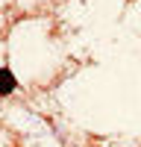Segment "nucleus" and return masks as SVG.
Masks as SVG:
<instances>
[{"label":"nucleus","mask_w":141,"mask_h":147,"mask_svg":"<svg viewBox=\"0 0 141 147\" xmlns=\"http://www.w3.org/2000/svg\"><path fill=\"white\" fill-rule=\"evenodd\" d=\"M12 88H15V80H12V74H9V71H3V94H9Z\"/></svg>","instance_id":"f257e3e1"}]
</instances>
